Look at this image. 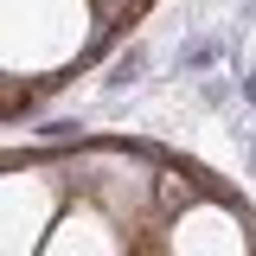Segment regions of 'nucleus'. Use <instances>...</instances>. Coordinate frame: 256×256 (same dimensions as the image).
Here are the masks:
<instances>
[{"mask_svg": "<svg viewBox=\"0 0 256 256\" xmlns=\"http://www.w3.org/2000/svg\"><path fill=\"white\" fill-rule=\"evenodd\" d=\"M6 20H32V32H6V70L20 77H45L84 52L90 32H64V26H90L102 20L96 0H6Z\"/></svg>", "mask_w": 256, "mask_h": 256, "instance_id": "1", "label": "nucleus"}, {"mask_svg": "<svg viewBox=\"0 0 256 256\" xmlns=\"http://www.w3.org/2000/svg\"><path fill=\"white\" fill-rule=\"evenodd\" d=\"M96 6H102V20H116V13H128L134 0H96Z\"/></svg>", "mask_w": 256, "mask_h": 256, "instance_id": "2", "label": "nucleus"}]
</instances>
